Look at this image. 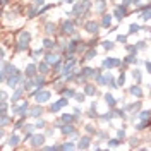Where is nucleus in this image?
<instances>
[{
    "mask_svg": "<svg viewBox=\"0 0 151 151\" xmlns=\"http://www.w3.org/2000/svg\"><path fill=\"white\" fill-rule=\"evenodd\" d=\"M21 81H22V74H21L19 70H16V72H12V74L7 77V81H5V83H7L9 88H16L17 83H21Z\"/></svg>",
    "mask_w": 151,
    "mask_h": 151,
    "instance_id": "nucleus-1",
    "label": "nucleus"
},
{
    "mask_svg": "<svg viewBox=\"0 0 151 151\" xmlns=\"http://www.w3.org/2000/svg\"><path fill=\"white\" fill-rule=\"evenodd\" d=\"M74 28H76V22H72V21H64L62 26H60V33L70 36V35H74Z\"/></svg>",
    "mask_w": 151,
    "mask_h": 151,
    "instance_id": "nucleus-2",
    "label": "nucleus"
},
{
    "mask_svg": "<svg viewBox=\"0 0 151 151\" xmlns=\"http://www.w3.org/2000/svg\"><path fill=\"white\" fill-rule=\"evenodd\" d=\"M29 110V103L28 101H22L19 106L12 108V115H21V117H26V112Z\"/></svg>",
    "mask_w": 151,
    "mask_h": 151,
    "instance_id": "nucleus-3",
    "label": "nucleus"
},
{
    "mask_svg": "<svg viewBox=\"0 0 151 151\" xmlns=\"http://www.w3.org/2000/svg\"><path fill=\"white\" fill-rule=\"evenodd\" d=\"M67 105H69V100H67V98H60L58 101H55V103L50 106V112L52 113H58L64 106H67Z\"/></svg>",
    "mask_w": 151,
    "mask_h": 151,
    "instance_id": "nucleus-4",
    "label": "nucleus"
},
{
    "mask_svg": "<svg viewBox=\"0 0 151 151\" xmlns=\"http://www.w3.org/2000/svg\"><path fill=\"white\" fill-rule=\"evenodd\" d=\"M113 16L117 21H122L124 17H127V7L125 5H115V10H113Z\"/></svg>",
    "mask_w": 151,
    "mask_h": 151,
    "instance_id": "nucleus-5",
    "label": "nucleus"
},
{
    "mask_svg": "<svg viewBox=\"0 0 151 151\" xmlns=\"http://www.w3.org/2000/svg\"><path fill=\"white\" fill-rule=\"evenodd\" d=\"M29 141H31V146H33V148H40V146H43V142H45V136H43V134H33Z\"/></svg>",
    "mask_w": 151,
    "mask_h": 151,
    "instance_id": "nucleus-6",
    "label": "nucleus"
},
{
    "mask_svg": "<svg viewBox=\"0 0 151 151\" xmlns=\"http://www.w3.org/2000/svg\"><path fill=\"white\" fill-rule=\"evenodd\" d=\"M98 28H100V24H98L96 21H88V22L84 24V29L88 31V33L94 35V36H96V35H98V31H100Z\"/></svg>",
    "mask_w": 151,
    "mask_h": 151,
    "instance_id": "nucleus-7",
    "label": "nucleus"
},
{
    "mask_svg": "<svg viewBox=\"0 0 151 151\" xmlns=\"http://www.w3.org/2000/svg\"><path fill=\"white\" fill-rule=\"evenodd\" d=\"M101 65H103L105 69H108V70H110V69H113V67H119V65H122V62H120L119 58H105V60H103V64H101Z\"/></svg>",
    "mask_w": 151,
    "mask_h": 151,
    "instance_id": "nucleus-8",
    "label": "nucleus"
},
{
    "mask_svg": "<svg viewBox=\"0 0 151 151\" xmlns=\"http://www.w3.org/2000/svg\"><path fill=\"white\" fill-rule=\"evenodd\" d=\"M50 98H52V93H50V91H43V89L35 96V100H36L38 103H47Z\"/></svg>",
    "mask_w": 151,
    "mask_h": 151,
    "instance_id": "nucleus-9",
    "label": "nucleus"
},
{
    "mask_svg": "<svg viewBox=\"0 0 151 151\" xmlns=\"http://www.w3.org/2000/svg\"><path fill=\"white\" fill-rule=\"evenodd\" d=\"M112 26V14H103V19H101V28L103 29H110Z\"/></svg>",
    "mask_w": 151,
    "mask_h": 151,
    "instance_id": "nucleus-10",
    "label": "nucleus"
},
{
    "mask_svg": "<svg viewBox=\"0 0 151 151\" xmlns=\"http://www.w3.org/2000/svg\"><path fill=\"white\" fill-rule=\"evenodd\" d=\"M29 115H31V117H41V115H43V106H41V105H36V106L29 108Z\"/></svg>",
    "mask_w": 151,
    "mask_h": 151,
    "instance_id": "nucleus-11",
    "label": "nucleus"
},
{
    "mask_svg": "<svg viewBox=\"0 0 151 151\" xmlns=\"http://www.w3.org/2000/svg\"><path fill=\"white\" fill-rule=\"evenodd\" d=\"M38 72H41L43 76H47V74L52 72V70H50V64H48L47 60H45V62H41V64L38 65Z\"/></svg>",
    "mask_w": 151,
    "mask_h": 151,
    "instance_id": "nucleus-12",
    "label": "nucleus"
},
{
    "mask_svg": "<svg viewBox=\"0 0 151 151\" xmlns=\"http://www.w3.org/2000/svg\"><path fill=\"white\" fill-rule=\"evenodd\" d=\"M60 131H62V134H65V136H70V134H76V129L72 124H65V125H62L60 127Z\"/></svg>",
    "mask_w": 151,
    "mask_h": 151,
    "instance_id": "nucleus-13",
    "label": "nucleus"
},
{
    "mask_svg": "<svg viewBox=\"0 0 151 151\" xmlns=\"http://www.w3.org/2000/svg\"><path fill=\"white\" fill-rule=\"evenodd\" d=\"M129 93L132 94V96H136V98H142V89L139 84L136 86H131V89H129Z\"/></svg>",
    "mask_w": 151,
    "mask_h": 151,
    "instance_id": "nucleus-14",
    "label": "nucleus"
},
{
    "mask_svg": "<svg viewBox=\"0 0 151 151\" xmlns=\"http://www.w3.org/2000/svg\"><path fill=\"white\" fill-rule=\"evenodd\" d=\"M36 70H38V67L35 64H29L26 67V77H36Z\"/></svg>",
    "mask_w": 151,
    "mask_h": 151,
    "instance_id": "nucleus-15",
    "label": "nucleus"
},
{
    "mask_svg": "<svg viewBox=\"0 0 151 151\" xmlns=\"http://www.w3.org/2000/svg\"><path fill=\"white\" fill-rule=\"evenodd\" d=\"M19 142H21V141H19V136H17V134H10V136H9V141H7V144H9L10 148H16Z\"/></svg>",
    "mask_w": 151,
    "mask_h": 151,
    "instance_id": "nucleus-16",
    "label": "nucleus"
},
{
    "mask_svg": "<svg viewBox=\"0 0 151 151\" xmlns=\"http://www.w3.org/2000/svg\"><path fill=\"white\" fill-rule=\"evenodd\" d=\"M105 101H106V105H108V106H110V108H115V105H117V101H115V98H113L112 94L110 93H106L105 94Z\"/></svg>",
    "mask_w": 151,
    "mask_h": 151,
    "instance_id": "nucleus-17",
    "label": "nucleus"
},
{
    "mask_svg": "<svg viewBox=\"0 0 151 151\" xmlns=\"http://www.w3.org/2000/svg\"><path fill=\"white\" fill-rule=\"evenodd\" d=\"M55 31H57V26L53 22H47V24H45V33H47L48 36H52Z\"/></svg>",
    "mask_w": 151,
    "mask_h": 151,
    "instance_id": "nucleus-18",
    "label": "nucleus"
},
{
    "mask_svg": "<svg viewBox=\"0 0 151 151\" xmlns=\"http://www.w3.org/2000/svg\"><path fill=\"white\" fill-rule=\"evenodd\" d=\"M45 60H47L48 64L52 65V64H57V62H58L60 58H58V57H57L55 53H52V52H48V53H47V58H45Z\"/></svg>",
    "mask_w": 151,
    "mask_h": 151,
    "instance_id": "nucleus-19",
    "label": "nucleus"
},
{
    "mask_svg": "<svg viewBox=\"0 0 151 151\" xmlns=\"http://www.w3.org/2000/svg\"><path fill=\"white\" fill-rule=\"evenodd\" d=\"M55 47H57V43L53 40H50V38H47V40L43 41V48H45V50H53Z\"/></svg>",
    "mask_w": 151,
    "mask_h": 151,
    "instance_id": "nucleus-20",
    "label": "nucleus"
},
{
    "mask_svg": "<svg viewBox=\"0 0 151 151\" xmlns=\"http://www.w3.org/2000/svg\"><path fill=\"white\" fill-rule=\"evenodd\" d=\"M89 142H91V137H89V136H84V137L79 141L77 148H83V150H84V148H88V146H89Z\"/></svg>",
    "mask_w": 151,
    "mask_h": 151,
    "instance_id": "nucleus-21",
    "label": "nucleus"
},
{
    "mask_svg": "<svg viewBox=\"0 0 151 151\" xmlns=\"http://www.w3.org/2000/svg\"><path fill=\"white\" fill-rule=\"evenodd\" d=\"M124 62L125 64H139V60L136 58V53H129V55L124 58Z\"/></svg>",
    "mask_w": 151,
    "mask_h": 151,
    "instance_id": "nucleus-22",
    "label": "nucleus"
},
{
    "mask_svg": "<svg viewBox=\"0 0 151 151\" xmlns=\"http://www.w3.org/2000/svg\"><path fill=\"white\" fill-rule=\"evenodd\" d=\"M22 91H26V89H24V86H22V88H19V89H16V93L12 94L10 101H12V103H16V101H17L19 98H21V94H22Z\"/></svg>",
    "mask_w": 151,
    "mask_h": 151,
    "instance_id": "nucleus-23",
    "label": "nucleus"
},
{
    "mask_svg": "<svg viewBox=\"0 0 151 151\" xmlns=\"http://www.w3.org/2000/svg\"><path fill=\"white\" fill-rule=\"evenodd\" d=\"M35 83H36V88H40V89H43V86H45V76H36L35 77Z\"/></svg>",
    "mask_w": 151,
    "mask_h": 151,
    "instance_id": "nucleus-24",
    "label": "nucleus"
},
{
    "mask_svg": "<svg viewBox=\"0 0 151 151\" xmlns=\"http://www.w3.org/2000/svg\"><path fill=\"white\" fill-rule=\"evenodd\" d=\"M84 93L86 94H89V96H94V93H96V88H94L93 84H84Z\"/></svg>",
    "mask_w": 151,
    "mask_h": 151,
    "instance_id": "nucleus-25",
    "label": "nucleus"
},
{
    "mask_svg": "<svg viewBox=\"0 0 151 151\" xmlns=\"http://www.w3.org/2000/svg\"><path fill=\"white\" fill-rule=\"evenodd\" d=\"M28 45H29V41H22V40H19L17 45H16V50H17V52H24V50L28 48Z\"/></svg>",
    "mask_w": 151,
    "mask_h": 151,
    "instance_id": "nucleus-26",
    "label": "nucleus"
},
{
    "mask_svg": "<svg viewBox=\"0 0 151 151\" xmlns=\"http://www.w3.org/2000/svg\"><path fill=\"white\" fill-rule=\"evenodd\" d=\"M76 119H77V117H76V115H70V113H64V115H62V122H65V124L74 122Z\"/></svg>",
    "mask_w": 151,
    "mask_h": 151,
    "instance_id": "nucleus-27",
    "label": "nucleus"
},
{
    "mask_svg": "<svg viewBox=\"0 0 151 151\" xmlns=\"http://www.w3.org/2000/svg\"><path fill=\"white\" fill-rule=\"evenodd\" d=\"M96 57V50H94L93 47H89V50L84 53V60H91V58H94Z\"/></svg>",
    "mask_w": 151,
    "mask_h": 151,
    "instance_id": "nucleus-28",
    "label": "nucleus"
},
{
    "mask_svg": "<svg viewBox=\"0 0 151 151\" xmlns=\"http://www.w3.org/2000/svg\"><path fill=\"white\" fill-rule=\"evenodd\" d=\"M22 86H24V89H26V91H29L31 88H35V86H36V83H35V81L29 77L28 81H22Z\"/></svg>",
    "mask_w": 151,
    "mask_h": 151,
    "instance_id": "nucleus-29",
    "label": "nucleus"
},
{
    "mask_svg": "<svg viewBox=\"0 0 151 151\" xmlns=\"http://www.w3.org/2000/svg\"><path fill=\"white\" fill-rule=\"evenodd\" d=\"M132 77H134V81H136V84H141V70H137V69H136V70H132Z\"/></svg>",
    "mask_w": 151,
    "mask_h": 151,
    "instance_id": "nucleus-30",
    "label": "nucleus"
},
{
    "mask_svg": "<svg viewBox=\"0 0 151 151\" xmlns=\"http://www.w3.org/2000/svg\"><path fill=\"white\" fill-rule=\"evenodd\" d=\"M122 141H124V139H120V137H115V139H110V141H108V146H110V148H115V146L122 144Z\"/></svg>",
    "mask_w": 151,
    "mask_h": 151,
    "instance_id": "nucleus-31",
    "label": "nucleus"
},
{
    "mask_svg": "<svg viewBox=\"0 0 151 151\" xmlns=\"http://www.w3.org/2000/svg\"><path fill=\"white\" fill-rule=\"evenodd\" d=\"M139 29H141V26L134 22V24H131V26H129V33H127V35H134V33H137Z\"/></svg>",
    "mask_w": 151,
    "mask_h": 151,
    "instance_id": "nucleus-32",
    "label": "nucleus"
},
{
    "mask_svg": "<svg viewBox=\"0 0 151 151\" xmlns=\"http://www.w3.org/2000/svg\"><path fill=\"white\" fill-rule=\"evenodd\" d=\"M19 40H22V41H29V40H31V35H29L28 31H21V35H19Z\"/></svg>",
    "mask_w": 151,
    "mask_h": 151,
    "instance_id": "nucleus-33",
    "label": "nucleus"
},
{
    "mask_svg": "<svg viewBox=\"0 0 151 151\" xmlns=\"http://www.w3.org/2000/svg\"><path fill=\"white\" fill-rule=\"evenodd\" d=\"M139 119H141V120H146V119H151V112H150V110H142V112L139 113Z\"/></svg>",
    "mask_w": 151,
    "mask_h": 151,
    "instance_id": "nucleus-34",
    "label": "nucleus"
},
{
    "mask_svg": "<svg viewBox=\"0 0 151 151\" xmlns=\"http://www.w3.org/2000/svg\"><path fill=\"white\" fill-rule=\"evenodd\" d=\"M41 53H43V50H41V48H40V50H33V52H31V58H33V60H38Z\"/></svg>",
    "mask_w": 151,
    "mask_h": 151,
    "instance_id": "nucleus-35",
    "label": "nucleus"
},
{
    "mask_svg": "<svg viewBox=\"0 0 151 151\" xmlns=\"http://www.w3.org/2000/svg\"><path fill=\"white\" fill-rule=\"evenodd\" d=\"M141 19H142V21H150V19H151V10L150 9H148V10H142Z\"/></svg>",
    "mask_w": 151,
    "mask_h": 151,
    "instance_id": "nucleus-36",
    "label": "nucleus"
},
{
    "mask_svg": "<svg viewBox=\"0 0 151 151\" xmlns=\"http://www.w3.org/2000/svg\"><path fill=\"white\" fill-rule=\"evenodd\" d=\"M74 98H76V101L83 103V101H84V98H86V93H76V94H74Z\"/></svg>",
    "mask_w": 151,
    "mask_h": 151,
    "instance_id": "nucleus-37",
    "label": "nucleus"
},
{
    "mask_svg": "<svg viewBox=\"0 0 151 151\" xmlns=\"http://www.w3.org/2000/svg\"><path fill=\"white\" fill-rule=\"evenodd\" d=\"M74 148H76L74 142H65V144H62V146H60V150H74Z\"/></svg>",
    "mask_w": 151,
    "mask_h": 151,
    "instance_id": "nucleus-38",
    "label": "nucleus"
},
{
    "mask_svg": "<svg viewBox=\"0 0 151 151\" xmlns=\"http://www.w3.org/2000/svg\"><path fill=\"white\" fill-rule=\"evenodd\" d=\"M22 124H24V117H21V120H17V122L14 124V131H19L22 127Z\"/></svg>",
    "mask_w": 151,
    "mask_h": 151,
    "instance_id": "nucleus-39",
    "label": "nucleus"
},
{
    "mask_svg": "<svg viewBox=\"0 0 151 151\" xmlns=\"http://www.w3.org/2000/svg\"><path fill=\"white\" fill-rule=\"evenodd\" d=\"M117 41L122 43V45H127V36H125V35H119V36H117Z\"/></svg>",
    "mask_w": 151,
    "mask_h": 151,
    "instance_id": "nucleus-40",
    "label": "nucleus"
},
{
    "mask_svg": "<svg viewBox=\"0 0 151 151\" xmlns=\"http://www.w3.org/2000/svg\"><path fill=\"white\" fill-rule=\"evenodd\" d=\"M101 45H103V48H105V50H113V47H115V45H113L112 41H103Z\"/></svg>",
    "mask_w": 151,
    "mask_h": 151,
    "instance_id": "nucleus-41",
    "label": "nucleus"
},
{
    "mask_svg": "<svg viewBox=\"0 0 151 151\" xmlns=\"http://www.w3.org/2000/svg\"><path fill=\"white\" fill-rule=\"evenodd\" d=\"M117 83H119V86H124V83H125V76H124V70H122V74L119 76V79H117Z\"/></svg>",
    "mask_w": 151,
    "mask_h": 151,
    "instance_id": "nucleus-42",
    "label": "nucleus"
},
{
    "mask_svg": "<svg viewBox=\"0 0 151 151\" xmlns=\"http://www.w3.org/2000/svg\"><path fill=\"white\" fill-rule=\"evenodd\" d=\"M103 9H105V2H103V0H98V5H96V10H98V12H101Z\"/></svg>",
    "mask_w": 151,
    "mask_h": 151,
    "instance_id": "nucleus-43",
    "label": "nucleus"
},
{
    "mask_svg": "<svg viewBox=\"0 0 151 151\" xmlns=\"http://www.w3.org/2000/svg\"><path fill=\"white\" fill-rule=\"evenodd\" d=\"M137 144H139V139H137L136 136H134V137H131V148H136Z\"/></svg>",
    "mask_w": 151,
    "mask_h": 151,
    "instance_id": "nucleus-44",
    "label": "nucleus"
},
{
    "mask_svg": "<svg viewBox=\"0 0 151 151\" xmlns=\"http://www.w3.org/2000/svg\"><path fill=\"white\" fill-rule=\"evenodd\" d=\"M35 125H36V129H43V127L47 125V122H45V120H38V122L35 124Z\"/></svg>",
    "mask_w": 151,
    "mask_h": 151,
    "instance_id": "nucleus-45",
    "label": "nucleus"
},
{
    "mask_svg": "<svg viewBox=\"0 0 151 151\" xmlns=\"http://www.w3.org/2000/svg\"><path fill=\"white\" fill-rule=\"evenodd\" d=\"M117 137H120V139H125V131H124V129H119V132H117Z\"/></svg>",
    "mask_w": 151,
    "mask_h": 151,
    "instance_id": "nucleus-46",
    "label": "nucleus"
},
{
    "mask_svg": "<svg viewBox=\"0 0 151 151\" xmlns=\"http://www.w3.org/2000/svg\"><path fill=\"white\" fill-rule=\"evenodd\" d=\"M136 47H137V50H144V48H146V41H139Z\"/></svg>",
    "mask_w": 151,
    "mask_h": 151,
    "instance_id": "nucleus-47",
    "label": "nucleus"
},
{
    "mask_svg": "<svg viewBox=\"0 0 151 151\" xmlns=\"http://www.w3.org/2000/svg\"><path fill=\"white\" fill-rule=\"evenodd\" d=\"M86 131L89 132V134H94V132H96V131L93 129V127H91V125H88V127H86Z\"/></svg>",
    "mask_w": 151,
    "mask_h": 151,
    "instance_id": "nucleus-48",
    "label": "nucleus"
},
{
    "mask_svg": "<svg viewBox=\"0 0 151 151\" xmlns=\"http://www.w3.org/2000/svg\"><path fill=\"white\" fill-rule=\"evenodd\" d=\"M2 101H7V93L5 91H2Z\"/></svg>",
    "mask_w": 151,
    "mask_h": 151,
    "instance_id": "nucleus-49",
    "label": "nucleus"
},
{
    "mask_svg": "<svg viewBox=\"0 0 151 151\" xmlns=\"http://www.w3.org/2000/svg\"><path fill=\"white\" fill-rule=\"evenodd\" d=\"M74 115L76 117H79V115H81V110H79V108H74Z\"/></svg>",
    "mask_w": 151,
    "mask_h": 151,
    "instance_id": "nucleus-50",
    "label": "nucleus"
},
{
    "mask_svg": "<svg viewBox=\"0 0 151 151\" xmlns=\"http://www.w3.org/2000/svg\"><path fill=\"white\" fill-rule=\"evenodd\" d=\"M146 69H148V72L151 74V62H146Z\"/></svg>",
    "mask_w": 151,
    "mask_h": 151,
    "instance_id": "nucleus-51",
    "label": "nucleus"
},
{
    "mask_svg": "<svg viewBox=\"0 0 151 151\" xmlns=\"http://www.w3.org/2000/svg\"><path fill=\"white\" fill-rule=\"evenodd\" d=\"M64 2H67V4H74L76 0H64Z\"/></svg>",
    "mask_w": 151,
    "mask_h": 151,
    "instance_id": "nucleus-52",
    "label": "nucleus"
},
{
    "mask_svg": "<svg viewBox=\"0 0 151 151\" xmlns=\"http://www.w3.org/2000/svg\"><path fill=\"white\" fill-rule=\"evenodd\" d=\"M2 4H4V5H5V4H9V0H2Z\"/></svg>",
    "mask_w": 151,
    "mask_h": 151,
    "instance_id": "nucleus-53",
    "label": "nucleus"
},
{
    "mask_svg": "<svg viewBox=\"0 0 151 151\" xmlns=\"http://www.w3.org/2000/svg\"><path fill=\"white\" fill-rule=\"evenodd\" d=\"M148 141H151V137H148Z\"/></svg>",
    "mask_w": 151,
    "mask_h": 151,
    "instance_id": "nucleus-54",
    "label": "nucleus"
}]
</instances>
